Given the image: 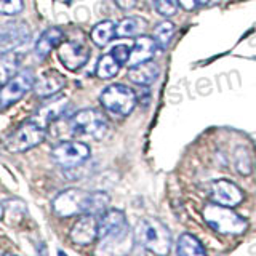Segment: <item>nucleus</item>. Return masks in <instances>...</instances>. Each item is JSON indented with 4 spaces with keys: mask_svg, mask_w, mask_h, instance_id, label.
I'll list each match as a JSON object with an SVG mask.
<instances>
[{
    "mask_svg": "<svg viewBox=\"0 0 256 256\" xmlns=\"http://www.w3.org/2000/svg\"><path fill=\"white\" fill-rule=\"evenodd\" d=\"M134 242L157 256H166L172 250V234L162 221L142 218L133 230Z\"/></svg>",
    "mask_w": 256,
    "mask_h": 256,
    "instance_id": "1",
    "label": "nucleus"
},
{
    "mask_svg": "<svg viewBox=\"0 0 256 256\" xmlns=\"http://www.w3.org/2000/svg\"><path fill=\"white\" fill-rule=\"evenodd\" d=\"M202 216L205 222L213 230L224 236H242L248 228V222L229 206H222L218 204L205 205Z\"/></svg>",
    "mask_w": 256,
    "mask_h": 256,
    "instance_id": "2",
    "label": "nucleus"
},
{
    "mask_svg": "<svg viewBox=\"0 0 256 256\" xmlns=\"http://www.w3.org/2000/svg\"><path fill=\"white\" fill-rule=\"evenodd\" d=\"M69 132L74 136H90L101 140L108 132V118L101 110L84 109L69 120Z\"/></svg>",
    "mask_w": 256,
    "mask_h": 256,
    "instance_id": "3",
    "label": "nucleus"
},
{
    "mask_svg": "<svg viewBox=\"0 0 256 256\" xmlns=\"http://www.w3.org/2000/svg\"><path fill=\"white\" fill-rule=\"evenodd\" d=\"M100 100L104 109L109 110L110 114L120 116V117L132 114V110L136 106V101H138L136 93L130 86H125L120 84H114L104 88Z\"/></svg>",
    "mask_w": 256,
    "mask_h": 256,
    "instance_id": "4",
    "label": "nucleus"
},
{
    "mask_svg": "<svg viewBox=\"0 0 256 256\" xmlns=\"http://www.w3.org/2000/svg\"><path fill=\"white\" fill-rule=\"evenodd\" d=\"M45 133L46 128L40 126L38 124L32 122V120H28V122H24L8 136L5 141V148L10 152H13V154L26 152L32 148L38 146L45 140Z\"/></svg>",
    "mask_w": 256,
    "mask_h": 256,
    "instance_id": "5",
    "label": "nucleus"
},
{
    "mask_svg": "<svg viewBox=\"0 0 256 256\" xmlns=\"http://www.w3.org/2000/svg\"><path fill=\"white\" fill-rule=\"evenodd\" d=\"M90 148L85 142L62 141L52 149V160L53 164L64 168V170H72V168H77L86 162L90 158Z\"/></svg>",
    "mask_w": 256,
    "mask_h": 256,
    "instance_id": "6",
    "label": "nucleus"
},
{
    "mask_svg": "<svg viewBox=\"0 0 256 256\" xmlns=\"http://www.w3.org/2000/svg\"><path fill=\"white\" fill-rule=\"evenodd\" d=\"M88 202H90V192L80 189H68L60 192L53 200V212L61 218H70L77 214L88 213Z\"/></svg>",
    "mask_w": 256,
    "mask_h": 256,
    "instance_id": "7",
    "label": "nucleus"
},
{
    "mask_svg": "<svg viewBox=\"0 0 256 256\" xmlns=\"http://www.w3.org/2000/svg\"><path fill=\"white\" fill-rule=\"evenodd\" d=\"M34 82H36V76L29 69L14 74L0 88V109H6L16 101H20L30 88H34Z\"/></svg>",
    "mask_w": 256,
    "mask_h": 256,
    "instance_id": "8",
    "label": "nucleus"
},
{
    "mask_svg": "<svg viewBox=\"0 0 256 256\" xmlns=\"http://www.w3.org/2000/svg\"><path fill=\"white\" fill-rule=\"evenodd\" d=\"M58 58L68 70L82 69L90 60V46L82 38H70L58 45Z\"/></svg>",
    "mask_w": 256,
    "mask_h": 256,
    "instance_id": "9",
    "label": "nucleus"
},
{
    "mask_svg": "<svg viewBox=\"0 0 256 256\" xmlns=\"http://www.w3.org/2000/svg\"><path fill=\"white\" fill-rule=\"evenodd\" d=\"M30 38V29L22 21H12L0 26V56L13 52Z\"/></svg>",
    "mask_w": 256,
    "mask_h": 256,
    "instance_id": "10",
    "label": "nucleus"
},
{
    "mask_svg": "<svg viewBox=\"0 0 256 256\" xmlns=\"http://www.w3.org/2000/svg\"><path fill=\"white\" fill-rule=\"evenodd\" d=\"M130 226H128L125 213L116 210V208H110L106 210L102 214H100L98 218V238L104 237H114V236H122L128 234Z\"/></svg>",
    "mask_w": 256,
    "mask_h": 256,
    "instance_id": "11",
    "label": "nucleus"
},
{
    "mask_svg": "<svg viewBox=\"0 0 256 256\" xmlns=\"http://www.w3.org/2000/svg\"><path fill=\"white\" fill-rule=\"evenodd\" d=\"M210 197L213 200V204L232 208V206H237L238 204H242L244 192L237 186V184H234L232 181L218 180L212 184Z\"/></svg>",
    "mask_w": 256,
    "mask_h": 256,
    "instance_id": "12",
    "label": "nucleus"
},
{
    "mask_svg": "<svg viewBox=\"0 0 256 256\" xmlns=\"http://www.w3.org/2000/svg\"><path fill=\"white\" fill-rule=\"evenodd\" d=\"M69 238L76 245H90L98 238V218L93 214H82L69 232Z\"/></svg>",
    "mask_w": 256,
    "mask_h": 256,
    "instance_id": "13",
    "label": "nucleus"
},
{
    "mask_svg": "<svg viewBox=\"0 0 256 256\" xmlns=\"http://www.w3.org/2000/svg\"><path fill=\"white\" fill-rule=\"evenodd\" d=\"M68 85V78L58 70H45L42 72L34 82V93L40 98H50L60 93Z\"/></svg>",
    "mask_w": 256,
    "mask_h": 256,
    "instance_id": "14",
    "label": "nucleus"
},
{
    "mask_svg": "<svg viewBox=\"0 0 256 256\" xmlns=\"http://www.w3.org/2000/svg\"><path fill=\"white\" fill-rule=\"evenodd\" d=\"M69 106V100L66 96H58V98H53L50 101H46L42 108H40L34 116L30 117L32 122L38 124L40 126H50L54 120H58L64 112H66Z\"/></svg>",
    "mask_w": 256,
    "mask_h": 256,
    "instance_id": "15",
    "label": "nucleus"
},
{
    "mask_svg": "<svg viewBox=\"0 0 256 256\" xmlns=\"http://www.w3.org/2000/svg\"><path fill=\"white\" fill-rule=\"evenodd\" d=\"M101 244L96 248V256H126L132 250L134 237L132 232L124 236H116V237H106L100 238Z\"/></svg>",
    "mask_w": 256,
    "mask_h": 256,
    "instance_id": "16",
    "label": "nucleus"
},
{
    "mask_svg": "<svg viewBox=\"0 0 256 256\" xmlns=\"http://www.w3.org/2000/svg\"><path fill=\"white\" fill-rule=\"evenodd\" d=\"M157 77H158V66L150 60L130 66V70H128V78L140 86H149L150 84L156 82Z\"/></svg>",
    "mask_w": 256,
    "mask_h": 256,
    "instance_id": "17",
    "label": "nucleus"
},
{
    "mask_svg": "<svg viewBox=\"0 0 256 256\" xmlns=\"http://www.w3.org/2000/svg\"><path fill=\"white\" fill-rule=\"evenodd\" d=\"M156 48H157V44L154 38L148 37V36H140L136 38L133 48L130 50L128 64H130V66H134V64L152 60V56L156 53Z\"/></svg>",
    "mask_w": 256,
    "mask_h": 256,
    "instance_id": "18",
    "label": "nucleus"
},
{
    "mask_svg": "<svg viewBox=\"0 0 256 256\" xmlns=\"http://www.w3.org/2000/svg\"><path fill=\"white\" fill-rule=\"evenodd\" d=\"M62 30L60 28H50L46 29L42 36L38 37L37 44H36V54L40 60L46 58L48 54L52 53L54 46H58L62 40Z\"/></svg>",
    "mask_w": 256,
    "mask_h": 256,
    "instance_id": "19",
    "label": "nucleus"
},
{
    "mask_svg": "<svg viewBox=\"0 0 256 256\" xmlns=\"http://www.w3.org/2000/svg\"><path fill=\"white\" fill-rule=\"evenodd\" d=\"M146 30V21L138 16H128L116 24V37H140Z\"/></svg>",
    "mask_w": 256,
    "mask_h": 256,
    "instance_id": "20",
    "label": "nucleus"
},
{
    "mask_svg": "<svg viewBox=\"0 0 256 256\" xmlns=\"http://www.w3.org/2000/svg\"><path fill=\"white\" fill-rule=\"evenodd\" d=\"M176 256H206V252L197 237L182 234L176 242Z\"/></svg>",
    "mask_w": 256,
    "mask_h": 256,
    "instance_id": "21",
    "label": "nucleus"
},
{
    "mask_svg": "<svg viewBox=\"0 0 256 256\" xmlns=\"http://www.w3.org/2000/svg\"><path fill=\"white\" fill-rule=\"evenodd\" d=\"M92 40L96 46H106L116 37V24L110 20L101 21L92 29Z\"/></svg>",
    "mask_w": 256,
    "mask_h": 256,
    "instance_id": "22",
    "label": "nucleus"
},
{
    "mask_svg": "<svg viewBox=\"0 0 256 256\" xmlns=\"http://www.w3.org/2000/svg\"><path fill=\"white\" fill-rule=\"evenodd\" d=\"M21 56L18 53H5L0 56V85L8 82L18 70V66L21 62Z\"/></svg>",
    "mask_w": 256,
    "mask_h": 256,
    "instance_id": "23",
    "label": "nucleus"
},
{
    "mask_svg": "<svg viewBox=\"0 0 256 256\" xmlns=\"http://www.w3.org/2000/svg\"><path fill=\"white\" fill-rule=\"evenodd\" d=\"M120 68L122 66L117 62V60L114 58V56H112L110 53H108V54L101 56L98 64H96V76H98L100 78L108 80V78L116 77L117 72L120 70Z\"/></svg>",
    "mask_w": 256,
    "mask_h": 256,
    "instance_id": "24",
    "label": "nucleus"
},
{
    "mask_svg": "<svg viewBox=\"0 0 256 256\" xmlns=\"http://www.w3.org/2000/svg\"><path fill=\"white\" fill-rule=\"evenodd\" d=\"M174 34V24L172 21H162L158 22L154 28V34H152V38L156 40L157 46L160 48H166L168 44L172 42Z\"/></svg>",
    "mask_w": 256,
    "mask_h": 256,
    "instance_id": "25",
    "label": "nucleus"
},
{
    "mask_svg": "<svg viewBox=\"0 0 256 256\" xmlns=\"http://www.w3.org/2000/svg\"><path fill=\"white\" fill-rule=\"evenodd\" d=\"M4 208H5V221L8 222L10 218H14L16 222L21 221V218L24 214H26V205H24L21 200H8V202L4 204Z\"/></svg>",
    "mask_w": 256,
    "mask_h": 256,
    "instance_id": "26",
    "label": "nucleus"
},
{
    "mask_svg": "<svg viewBox=\"0 0 256 256\" xmlns=\"http://www.w3.org/2000/svg\"><path fill=\"white\" fill-rule=\"evenodd\" d=\"M236 168L238 173L242 174H250L252 173V157L250 152H248L245 148H237L236 149Z\"/></svg>",
    "mask_w": 256,
    "mask_h": 256,
    "instance_id": "27",
    "label": "nucleus"
},
{
    "mask_svg": "<svg viewBox=\"0 0 256 256\" xmlns=\"http://www.w3.org/2000/svg\"><path fill=\"white\" fill-rule=\"evenodd\" d=\"M24 2L22 0H0V14L14 16L22 12Z\"/></svg>",
    "mask_w": 256,
    "mask_h": 256,
    "instance_id": "28",
    "label": "nucleus"
},
{
    "mask_svg": "<svg viewBox=\"0 0 256 256\" xmlns=\"http://www.w3.org/2000/svg\"><path fill=\"white\" fill-rule=\"evenodd\" d=\"M157 13L162 16H173L178 10V0H152Z\"/></svg>",
    "mask_w": 256,
    "mask_h": 256,
    "instance_id": "29",
    "label": "nucleus"
},
{
    "mask_svg": "<svg viewBox=\"0 0 256 256\" xmlns=\"http://www.w3.org/2000/svg\"><path fill=\"white\" fill-rule=\"evenodd\" d=\"M130 50L132 48L128 45H116L114 48H112L110 54L114 56V58L117 60V62L120 64V66H124V64L128 62V58H130Z\"/></svg>",
    "mask_w": 256,
    "mask_h": 256,
    "instance_id": "30",
    "label": "nucleus"
},
{
    "mask_svg": "<svg viewBox=\"0 0 256 256\" xmlns=\"http://www.w3.org/2000/svg\"><path fill=\"white\" fill-rule=\"evenodd\" d=\"M208 2H210V0H178V5L184 8L186 12H194L197 8L206 5Z\"/></svg>",
    "mask_w": 256,
    "mask_h": 256,
    "instance_id": "31",
    "label": "nucleus"
},
{
    "mask_svg": "<svg viewBox=\"0 0 256 256\" xmlns=\"http://www.w3.org/2000/svg\"><path fill=\"white\" fill-rule=\"evenodd\" d=\"M114 2L120 10H132L138 0H114Z\"/></svg>",
    "mask_w": 256,
    "mask_h": 256,
    "instance_id": "32",
    "label": "nucleus"
},
{
    "mask_svg": "<svg viewBox=\"0 0 256 256\" xmlns=\"http://www.w3.org/2000/svg\"><path fill=\"white\" fill-rule=\"evenodd\" d=\"M58 256H68V254H66V253H64L62 250H60V252H58Z\"/></svg>",
    "mask_w": 256,
    "mask_h": 256,
    "instance_id": "33",
    "label": "nucleus"
},
{
    "mask_svg": "<svg viewBox=\"0 0 256 256\" xmlns=\"http://www.w3.org/2000/svg\"><path fill=\"white\" fill-rule=\"evenodd\" d=\"M4 256H16V254H12V253H8V254H4Z\"/></svg>",
    "mask_w": 256,
    "mask_h": 256,
    "instance_id": "34",
    "label": "nucleus"
}]
</instances>
